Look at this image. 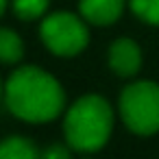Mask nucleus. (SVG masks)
<instances>
[{
	"label": "nucleus",
	"mask_w": 159,
	"mask_h": 159,
	"mask_svg": "<svg viewBox=\"0 0 159 159\" xmlns=\"http://www.w3.org/2000/svg\"><path fill=\"white\" fill-rule=\"evenodd\" d=\"M5 100L13 116L26 122H48L63 111L66 94L52 74L35 66H24L9 76Z\"/></svg>",
	"instance_id": "obj_1"
},
{
	"label": "nucleus",
	"mask_w": 159,
	"mask_h": 159,
	"mask_svg": "<svg viewBox=\"0 0 159 159\" xmlns=\"http://www.w3.org/2000/svg\"><path fill=\"white\" fill-rule=\"evenodd\" d=\"M111 126H113V111L109 102L96 94L79 98L68 109L63 122L68 146L81 152L100 150L111 135Z\"/></svg>",
	"instance_id": "obj_2"
},
{
	"label": "nucleus",
	"mask_w": 159,
	"mask_h": 159,
	"mask_svg": "<svg viewBox=\"0 0 159 159\" xmlns=\"http://www.w3.org/2000/svg\"><path fill=\"white\" fill-rule=\"evenodd\" d=\"M120 113L129 131L137 135H152L159 131V85L137 81L122 89Z\"/></svg>",
	"instance_id": "obj_3"
},
{
	"label": "nucleus",
	"mask_w": 159,
	"mask_h": 159,
	"mask_svg": "<svg viewBox=\"0 0 159 159\" xmlns=\"http://www.w3.org/2000/svg\"><path fill=\"white\" fill-rule=\"evenodd\" d=\"M39 35L44 46L59 57L79 55L87 46V39H89L85 22L79 16L68 11H57L44 18L39 26Z\"/></svg>",
	"instance_id": "obj_4"
},
{
	"label": "nucleus",
	"mask_w": 159,
	"mask_h": 159,
	"mask_svg": "<svg viewBox=\"0 0 159 159\" xmlns=\"http://www.w3.org/2000/svg\"><path fill=\"white\" fill-rule=\"evenodd\" d=\"M109 66L120 76H133L142 66V52L137 44L129 37L116 39L109 48Z\"/></svg>",
	"instance_id": "obj_5"
},
{
	"label": "nucleus",
	"mask_w": 159,
	"mask_h": 159,
	"mask_svg": "<svg viewBox=\"0 0 159 159\" xmlns=\"http://www.w3.org/2000/svg\"><path fill=\"white\" fill-rule=\"evenodd\" d=\"M124 9V0H79L81 16L96 26L113 24Z\"/></svg>",
	"instance_id": "obj_6"
},
{
	"label": "nucleus",
	"mask_w": 159,
	"mask_h": 159,
	"mask_svg": "<svg viewBox=\"0 0 159 159\" xmlns=\"http://www.w3.org/2000/svg\"><path fill=\"white\" fill-rule=\"evenodd\" d=\"M0 159H42V152L31 139L13 135L0 142Z\"/></svg>",
	"instance_id": "obj_7"
},
{
	"label": "nucleus",
	"mask_w": 159,
	"mask_h": 159,
	"mask_svg": "<svg viewBox=\"0 0 159 159\" xmlns=\"http://www.w3.org/2000/svg\"><path fill=\"white\" fill-rule=\"evenodd\" d=\"M24 55V44L18 33L11 29H0V61L2 63H18Z\"/></svg>",
	"instance_id": "obj_8"
},
{
	"label": "nucleus",
	"mask_w": 159,
	"mask_h": 159,
	"mask_svg": "<svg viewBox=\"0 0 159 159\" xmlns=\"http://www.w3.org/2000/svg\"><path fill=\"white\" fill-rule=\"evenodd\" d=\"M50 0H11L13 13L20 20H37L46 13Z\"/></svg>",
	"instance_id": "obj_9"
},
{
	"label": "nucleus",
	"mask_w": 159,
	"mask_h": 159,
	"mask_svg": "<svg viewBox=\"0 0 159 159\" xmlns=\"http://www.w3.org/2000/svg\"><path fill=\"white\" fill-rule=\"evenodd\" d=\"M129 7L139 20L159 26V0H129Z\"/></svg>",
	"instance_id": "obj_10"
},
{
	"label": "nucleus",
	"mask_w": 159,
	"mask_h": 159,
	"mask_svg": "<svg viewBox=\"0 0 159 159\" xmlns=\"http://www.w3.org/2000/svg\"><path fill=\"white\" fill-rule=\"evenodd\" d=\"M42 159H70V150L66 144H50L42 150Z\"/></svg>",
	"instance_id": "obj_11"
},
{
	"label": "nucleus",
	"mask_w": 159,
	"mask_h": 159,
	"mask_svg": "<svg viewBox=\"0 0 159 159\" xmlns=\"http://www.w3.org/2000/svg\"><path fill=\"white\" fill-rule=\"evenodd\" d=\"M5 9H7V0H0V16L5 13Z\"/></svg>",
	"instance_id": "obj_12"
},
{
	"label": "nucleus",
	"mask_w": 159,
	"mask_h": 159,
	"mask_svg": "<svg viewBox=\"0 0 159 159\" xmlns=\"http://www.w3.org/2000/svg\"><path fill=\"white\" fill-rule=\"evenodd\" d=\"M0 96H2V85H0Z\"/></svg>",
	"instance_id": "obj_13"
}]
</instances>
